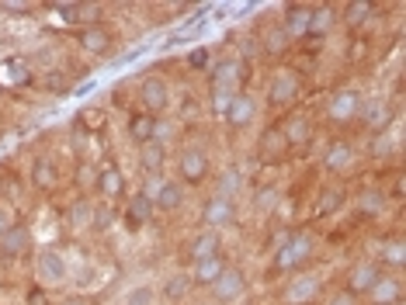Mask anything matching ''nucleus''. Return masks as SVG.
I'll return each mask as SVG.
<instances>
[{"instance_id":"obj_29","label":"nucleus","mask_w":406,"mask_h":305,"mask_svg":"<svg viewBox=\"0 0 406 305\" xmlns=\"http://www.w3.org/2000/svg\"><path fill=\"white\" fill-rule=\"evenodd\" d=\"M333 25H337V11L330 7V4H323V7H313V14H309V38H326L330 31H333Z\"/></svg>"},{"instance_id":"obj_3","label":"nucleus","mask_w":406,"mask_h":305,"mask_svg":"<svg viewBox=\"0 0 406 305\" xmlns=\"http://www.w3.org/2000/svg\"><path fill=\"white\" fill-rule=\"evenodd\" d=\"M320 291H323V278H320L316 271H298L296 278L285 281L281 302L285 305H309V302L320 299Z\"/></svg>"},{"instance_id":"obj_36","label":"nucleus","mask_w":406,"mask_h":305,"mask_svg":"<svg viewBox=\"0 0 406 305\" xmlns=\"http://www.w3.org/2000/svg\"><path fill=\"white\" fill-rule=\"evenodd\" d=\"M372 14H375V4H368V0H354V4L344 7V14H340V18H344L351 28H361L368 18H372Z\"/></svg>"},{"instance_id":"obj_20","label":"nucleus","mask_w":406,"mask_h":305,"mask_svg":"<svg viewBox=\"0 0 406 305\" xmlns=\"http://www.w3.org/2000/svg\"><path fill=\"white\" fill-rule=\"evenodd\" d=\"M28 180L38 187V191H56L59 187V167H56V160H49V156H38L35 163H31V174H28Z\"/></svg>"},{"instance_id":"obj_21","label":"nucleus","mask_w":406,"mask_h":305,"mask_svg":"<svg viewBox=\"0 0 406 305\" xmlns=\"http://www.w3.org/2000/svg\"><path fill=\"white\" fill-rule=\"evenodd\" d=\"M77 42H80V49L90 52V56H105V52L111 49V31L105 25H87V28H80Z\"/></svg>"},{"instance_id":"obj_42","label":"nucleus","mask_w":406,"mask_h":305,"mask_svg":"<svg viewBox=\"0 0 406 305\" xmlns=\"http://www.w3.org/2000/svg\"><path fill=\"white\" fill-rule=\"evenodd\" d=\"M174 135H177V125H174V122H167V118H157V125H153V143L167 146Z\"/></svg>"},{"instance_id":"obj_27","label":"nucleus","mask_w":406,"mask_h":305,"mask_svg":"<svg viewBox=\"0 0 406 305\" xmlns=\"http://www.w3.org/2000/svg\"><path fill=\"white\" fill-rule=\"evenodd\" d=\"M244 191V174L236 167H226L216 174V198H226V202H236V195Z\"/></svg>"},{"instance_id":"obj_9","label":"nucleus","mask_w":406,"mask_h":305,"mask_svg":"<svg viewBox=\"0 0 406 305\" xmlns=\"http://www.w3.org/2000/svg\"><path fill=\"white\" fill-rule=\"evenodd\" d=\"M222 118H226V125H229V128H244V125H250V122L257 118V98H254L250 91H240V94H236L233 101L226 104Z\"/></svg>"},{"instance_id":"obj_24","label":"nucleus","mask_w":406,"mask_h":305,"mask_svg":"<svg viewBox=\"0 0 406 305\" xmlns=\"http://www.w3.org/2000/svg\"><path fill=\"white\" fill-rule=\"evenodd\" d=\"M226 271V257H205V260H194L191 264V281L202 284V288H212V281Z\"/></svg>"},{"instance_id":"obj_22","label":"nucleus","mask_w":406,"mask_h":305,"mask_svg":"<svg viewBox=\"0 0 406 305\" xmlns=\"http://www.w3.org/2000/svg\"><path fill=\"white\" fill-rule=\"evenodd\" d=\"M139 167L146 177H163V167H167V146L160 143H146L139 150Z\"/></svg>"},{"instance_id":"obj_49","label":"nucleus","mask_w":406,"mask_h":305,"mask_svg":"<svg viewBox=\"0 0 406 305\" xmlns=\"http://www.w3.org/2000/svg\"><path fill=\"white\" fill-rule=\"evenodd\" d=\"M11 226H14V215H11V208H4V205H0V236H4Z\"/></svg>"},{"instance_id":"obj_48","label":"nucleus","mask_w":406,"mask_h":305,"mask_svg":"<svg viewBox=\"0 0 406 305\" xmlns=\"http://www.w3.org/2000/svg\"><path fill=\"white\" fill-rule=\"evenodd\" d=\"M0 11H11V14H28V11H31V4H28V0H21V4H18V0H4V4H0Z\"/></svg>"},{"instance_id":"obj_43","label":"nucleus","mask_w":406,"mask_h":305,"mask_svg":"<svg viewBox=\"0 0 406 305\" xmlns=\"http://www.w3.org/2000/svg\"><path fill=\"white\" fill-rule=\"evenodd\" d=\"M368 152H372V156H389V152H392V139H389V132H379V135H372V143H368Z\"/></svg>"},{"instance_id":"obj_2","label":"nucleus","mask_w":406,"mask_h":305,"mask_svg":"<svg viewBox=\"0 0 406 305\" xmlns=\"http://www.w3.org/2000/svg\"><path fill=\"white\" fill-rule=\"evenodd\" d=\"M309 257H313V232L298 229V232H292V236L278 247V254H274V271H296L298 264H306Z\"/></svg>"},{"instance_id":"obj_28","label":"nucleus","mask_w":406,"mask_h":305,"mask_svg":"<svg viewBox=\"0 0 406 305\" xmlns=\"http://www.w3.org/2000/svg\"><path fill=\"white\" fill-rule=\"evenodd\" d=\"M191 288H194V281H191L188 271H177V274H170V278L160 284V295L167 302H184L191 295Z\"/></svg>"},{"instance_id":"obj_39","label":"nucleus","mask_w":406,"mask_h":305,"mask_svg":"<svg viewBox=\"0 0 406 305\" xmlns=\"http://www.w3.org/2000/svg\"><path fill=\"white\" fill-rule=\"evenodd\" d=\"M382 264L403 267V264H406V247H403V239H389V243H382Z\"/></svg>"},{"instance_id":"obj_35","label":"nucleus","mask_w":406,"mask_h":305,"mask_svg":"<svg viewBox=\"0 0 406 305\" xmlns=\"http://www.w3.org/2000/svg\"><path fill=\"white\" fill-rule=\"evenodd\" d=\"M90 219H94V202H87V198L73 202V205H70V212H66L70 229H87V226H90Z\"/></svg>"},{"instance_id":"obj_41","label":"nucleus","mask_w":406,"mask_h":305,"mask_svg":"<svg viewBox=\"0 0 406 305\" xmlns=\"http://www.w3.org/2000/svg\"><path fill=\"white\" fill-rule=\"evenodd\" d=\"M105 122H108V118H105L101 108H83L80 115H77V125H83V128H101Z\"/></svg>"},{"instance_id":"obj_17","label":"nucleus","mask_w":406,"mask_h":305,"mask_svg":"<svg viewBox=\"0 0 406 305\" xmlns=\"http://www.w3.org/2000/svg\"><path fill=\"white\" fill-rule=\"evenodd\" d=\"M188 257H191V264L194 260H205V257H222V232L219 229H202L188 243Z\"/></svg>"},{"instance_id":"obj_51","label":"nucleus","mask_w":406,"mask_h":305,"mask_svg":"<svg viewBox=\"0 0 406 305\" xmlns=\"http://www.w3.org/2000/svg\"><path fill=\"white\" fill-rule=\"evenodd\" d=\"M194 305H216V302H194Z\"/></svg>"},{"instance_id":"obj_44","label":"nucleus","mask_w":406,"mask_h":305,"mask_svg":"<svg viewBox=\"0 0 406 305\" xmlns=\"http://www.w3.org/2000/svg\"><path fill=\"white\" fill-rule=\"evenodd\" d=\"M188 66L191 70H209V66H212V52L209 49H191L188 52Z\"/></svg>"},{"instance_id":"obj_33","label":"nucleus","mask_w":406,"mask_h":305,"mask_svg":"<svg viewBox=\"0 0 406 305\" xmlns=\"http://www.w3.org/2000/svg\"><path fill=\"white\" fill-rule=\"evenodd\" d=\"M344 205H348V191L337 187V184H330V187H323V195H320L316 212H320V215H333V212H340Z\"/></svg>"},{"instance_id":"obj_6","label":"nucleus","mask_w":406,"mask_h":305,"mask_svg":"<svg viewBox=\"0 0 406 305\" xmlns=\"http://www.w3.org/2000/svg\"><path fill=\"white\" fill-rule=\"evenodd\" d=\"M139 104H142V111L146 115H153V118H160L163 111L170 108V83L163 80V76H146L142 83H139Z\"/></svg>"},{"instance_id":"obj_34","label":"nucleus","mask_w":406,"mask_h":305,"mask_svg":"<svg viewBox=\"0 0 406 305\" xmlns=\"http://www.w3.org/2000/svg\"><path fill=\"white\" fill-rule=\"evenodd\" d=\"M250 205H254L261 215H271V212H278V205H281V191H278L274 184H264V187L254 191V202Z\"/></svg>"},{"instance_id":"obj_4","label":"nucleus","mask_w":406,"mask_h":305,"mask_svg":"<svg viewBox=\"0 0 406 305\" xmlns=\"http://www.w3.org/2000/svg\"><path fill=\"white\" fill-rule=\"evenodd\" d=\"M35 278L38 284H46V288H59V284H66L70 278V264H66V257L53 250V247H46V250H38L35 257Z\"/></svg>"},{"instance_id":"obj_5","label":"nucleus","mask_w":406,"mask_h":305,"mask_svg":"<svg viewBox=\"0 0 406 305\" xmlns=\"http://www.w3.org/2000/svg\"><path fill=\"white\" fill-rule=\"evenodd\" d=\"M246 295V274L240 267H233V264H226V271L212 281V302L216 305H233L240 302Z\"/></svg>"},{"instance_id":"obj_47","label":"nucleus","mask_w":406,"mask_h":305,"mask_svg":"<svg viewBox=\"0 0 406 305\" xmlns=\"http://www.w3.org/2000/svg\"><path fill=\"white\" fill-rule=\"evenodd\" d=\"M326 305H358V295H351V291L344 288V291H333V295L326 299Z\"/></svg>"},{"instance_id":"obj_37","label":"nucleus","mask_w":406,"mask_h":305,"mask_svg":"<svg viewBox=\"0 0 406 305\" xmlns=\"http://www.w3.org/2000/svg\"><path fill=\"white\" fill-rule=\"evenodd\" d=\"M288 46H292V38L285 35V28H271V31H264V42H261V49L268 52V56H281V52H288Z\"/></svg>"},{"instance_id":"obj_10","label":"nucleus","mask_w":406,"mask_h":305,"mask_svg":"<svg viewBox=\"0 0 406 305\" xmlns=\"http://www.w3.org/2000/svg\"><path fill=\"white\" fill-rule=\"evenodd\" d=\"M358 118L368 125L372 135H379V132H389V125H392V108H389L385 98H365L361 115H358Z\"/></svg>"},{"instance_id":"obj_15","label":"nucleus","mask_w":406,"mask_h":305,"mask_svg":"<svg viewBox=\"0 0 406 305\" xmlns=\"http://www.w3.org/2000/svg\"><path fill=\"white\" fill-rule=\"evenodd\" d=\"M28 250H31V232H28L25 226L14 222V226L0 236V257H4V260H21Z\"/></svg>"},{"instance_id":"obj_13","label":"nucleus","mask_w":406,"mask_h":305,"mask_svg":"<svg viewBox=\"0 0 406 305\" xmlns=\"http://www.w3.org/2000/svg\"><path fill=\"white\" fill-rule=\"evenodd\" d=\"M354 160H358V150H354V143L348 139H333L323 152V167L330 174H344V170H351Z\"/></svg>"},{"instance_id":"obj_16","label":"nucleus","mask_w":406,"mask_h":305,"mask_svg":"<svg viewBox=\"0 0 406 305\" xmlns=\"http://www.w3.org/2000/svg\"><path fill=\"white\" fill-rule=\"evenodd\" d=\"M94 187H98V195H101V202H115V198H122L125 195V180H122V170L118 167H101L94 180H90Z\"/></svg>"},{"instance_id":"obj_11","label":"nucleus","mask_w":406,"mask_h":305,"mask_svg":"<svg viewBox=\"0 0 406 305\" xmlns=\"http://www.w3.org/2000/svg\"><path fill=\"white\" fill-rule=\"evenodd\" d=\"M236 222V202H226V198H209L205 202V208H202V226L205 229H222L226 226H233Z\"/></svg>"},{"instance_id":"obj_23","label":"nucleus","mask_w":406,"mask_h":305,"mask_svg":"<svg viewBox=\"0 0 406 305\" xmlns=\"http://www.w3.org/2000/svg\"><path fill=\"white\" fill-rule=\"evenodd\" d=\"M309 14H313V7H306V4H292V7H285V18H281L285 35H288V38H302V35L309 31Z\"/></svg>"},{"instance_id":"obj_32","label":"nucleus","mask_w":406,"mask_h":305,"mask_svg":"<svg viewBox=\"0 0 406 305\" xmlns=\"http://www.w3.org/2000/svg\"><path fill=\"white\" fill-rule=\"evenodd\" d=\"M358 212H361V215H372V219H375V215H382V212H385V191H382V187H365V191H361V195H358Z\"/></svg>"},{"instance_id":"obj_8","label":"nucleus","mask_w":406,"mask_h":305,"mask_svg":"<svg viewBox=\"0 0 406 305\" xmlns=\"http://www.w3.org/2000/svg\"><path fill=\"white\" fill-rule=\"evenodd\" d=\"M209 170H212V163H209V152L202 150V146H184L181 150V156H177V174H181V180H188L191 187H198V184H205Z\"/></svg>"},{"instance_id":"obj_25","label":"nucleus","mask_w":406,"mask_h":305,"mask_svg":"<svg viewBox=\"0 0 406 305\" xmlns=\"http://www.w3.org/2000/svg\"><path fill=\"white\" fill-rule=\"evenodd\" d=\"M157 215V208H153V202L150 198H142L139 191H135L132 198H129V205H125V226L129 229H142L150 219Z\"/></svg>"},{"instance_id":"obj_38","label":"nucleus","mask_w":406,"mask_h":305,"mask_svg":"<svg viewBox=\"0 0 406 305\" xmlns=\"http://www.w3.org/2000/svg\"><path fill=\"white\" fill-rule=\"evenodd\" d=\"M115 219H118V208L111 202H98L94 205V219H90V226L94 229H111L115 226Z\"/></svg>"},{"instance_id":"obj_18","label":"nucleus","mask_w":406,"mask_h":305,"mask_svg":"<svg viewBox=\"0 0 406 305\" xmlns=\"http://www.w3.org/2000/svg\"><path fill=\"white\" fill-rule=\"evenodd\" d=\"M368 299H372V305H400L403 302V281L392 278V274H382L368 288Z\"/></svg>"},{"instance_id":"obj_40","label":"nucleus","mask_w":406,"mask_h":305,"mask_svg":"<svg viewBox=\"0 0 406 305\" xmlns=\"http://www.w3.org/2000/svg\"><path fill=\"white\" fill-rule=\"evenodd\" d=\"M125 305H157V291L150 284H139V288H132L125 295Z\"/></svg>"},{"instance_id":"obj_1","label":"nucleus","mask_w":406,"mask_h":305,"mask_svg":"<svg viewBox=\"0 0 406 305\" xmlns=\"http://www.w3.org/2000/svg\"><path fill=\"white\" fill-rule=\"evenodd\" d=\"M244 70H246V63H240L236 56H222L216 66H212L209 104H212V111H216V115H222V111H226V104L244 91Z\"/></svg>"},{"instance_id":"obj_30","label":"nucleus","mask_w":406,"mask_h":305,"mask_svg":"<svg viewBox=\"0 0 406 305\" xmlns=\"http://www.w3.org/2000/svg\"><path fill=\"white\" fill-rule=\"evenodd\" d=\"M153 125H157V118H153V115H146V111H132V115H129L125 132H129V139H132V143L146 146V143H153Z\"/></svg>"},{"instance_id":"obj_14","label":"nucleus","mask_w":406,"mask_h":305,"mask_svg":"<svg viewBox=\"0 0 406 305\" xmlns=\"http://www.w3.org/2000/svg\"><path fill=\"white\" fill-rule=\"evenodd\" d=\"M379 278H382L379 260H361V264H354L351 274H348V291H351V295H368V288Z\"/></svg>"},{"instance_id":"obj_31","label":"nucleus","mask_w":406,"mask_h":305,"mask_svg":"<svg viewBox=\"0 0 406 305\" xmlns=\"http://www.w3.org/2000/svg\"><path fill=\"white\" fill-rule=\"evenodd\" d=\"M181 205H184V184L163 177V187H160V195H157V202H153V208H160V212H177Z\"/></svg>"},{"instance_id":"obj_46","label":"nucleus","mask_w":406,"mask_h":305,"mask_svg":"<svg viewBox=\"0 0 406 305\" xmlns=\"http://www.w3.org/2000/svg\"><path fill=\"white\" fill-rule=\"evenodd\" d=\"M7 70H11V76H14V80H21V83H28V80H31L28 66H25V63H18V59H7Z\"/></svg>"},{"instance_id":"obj_50","label":"nucleus","mask_w":406,"mask_h":305,"mask_svg":"<svg viewBox=\"0 0 406 305\" xmlns=\"http://www.w3.org/2000/svg\"><path fill=\"white\" fill-rule=\"evenodd\" d=\"M59 305H87V299H77V295H70V299H63Z\"/></svg>"},{"instance_id":"obj_12","label":"nucleus","mask_w":406,"mask_h":305,"mask_svg":"<svg viewBox=\"0 0 406 305\" xmlns=\"http://www.w3.org/2000/svg\"><path fill=\"white\" fill-rule=\"evenodd\" d=\"M302 94V83L292 70H278V73L268 80V98L271 104H292Z\"/></svg>"},{"instance_id":"obj_45","label":"nucleus","mask_w":406,"mask_h":305,"mask_svg":"<svg viewBox=\"0 0 406 305\" xmlns=\"http://www.w3.org/2000/svg\"><path fill=\"white\" fill-rule=\"evenodd\" d=\"M160 187H163V177H146V180H142V187H139V195H142V198H150V202H157Z\"/></svg>"},{"instance_id":"obj_7","label":"nucleus","mask_w":406,"mask_h":305,"mask_svg":"<svg viewBox=\"0 0 406 305\" xmlns=\"http://www.w3.org/2000/svg\"><path fill=\"white\" fill-rule=\"evenodd\" d=\"M361 104H365V94L354 91V87H344V91H337L326 101V118L337 122V125H348V122H354L361 115Z\"/></svg>"},{"instance_id":"obj_26","label":"nucleus","mask_w":406,"mask_h":305,"mask_svg":"<svg viewBox=\"0 0 406 305\" xmlns=\"http://www.w3.org/2000/svg\"><path fill=\"white\" fill-rule=\"evenodd\" d=\"M281 128V135L288 139V146L296 150V146H306L309 139H313V122L306 118V115H292L285 125H278Z\"/></svg>"},{"instance_id":"obj_19","label":"nucleus","mask_w":406,"mask_h":305,"mask_svg":"<svg viewBox=\"0 0 406 305\" xmlns=\"http://www.w3.org/2000/svg\"><path fill=\"white\" fill-rule=\"evenodd\" d=\"M257 152H261V160H281V156H288L292 146H288V139L281 135V128L271 125L261 132V139H257Z\"/></svg>"}]
</instances>
